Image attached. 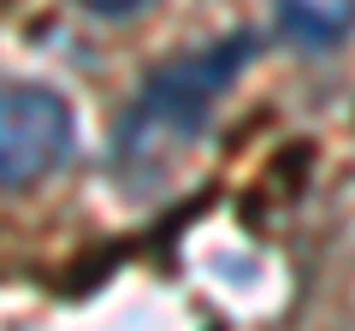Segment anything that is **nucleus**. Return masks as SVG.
Masks as SVG:
<instances>
[{
    "label": "nucleus",
    "mask_w": 355,
    "mask_h": 331,
    "mask_svg": "<svg viewBox=\"0 0 355 331\" xmlns=\"http://www.w3.org/2000/svg\"><path fill=\"white\" fill-rule=\"evenodd\" d=\"M249 60H254V36H225V42H207V48L160 65V71L142 83V95L130 101L125 125H119L113 166L137 172V178L154 172V166H166L196 130L207 125L214 101L237 83V71Z\"/></svg>",
    "instance_id": "f257e3e1"
},
{
    "label": "nucleus",
    "mask_w": 355,
    "mask_h": 331,
    "mask_svg": "<svg viewBox=\"0 0 355 331\" xmlns=\"http://www.w3.org/2000/svg\"><path fill=\"white\" fill-rule=\"evenodd\" d=\"M71 107L53 89H0V190L42 184L71 154Z\"/></svg>",
    "instance_id": "f03ea898"
},
{
    "label": "nucleus",
    "mask_w": 355,
    "mask_h": 331,
    "mask_svg": "<svg viewBox=\"0 0 355 331\" xmlns=\"http://www.w3.org/2000/svg\"><path fill=\"white\" fill-rule=\"evenodd\" d=\"M272 12L296 48H338L355 30V0H272Z\"/></svg>",
    "instance_id": "7ed1b4c3"
},
{
    "label": "nucleus",
    "mask_w": 355,
    "mask_h": 331,
    "mask_svg": "<svg viewBox=\"0 0 355 331\" xmlns=\"http://www.w3.org/2000/svg\"><path fill=\"white\" fill-rule=\"evenodd\" d=\"M83 12H95V18H137L142 6H154V0H77Z\"/></svg>",
    "instance_id": "20e7f679"
}]
</instances>
